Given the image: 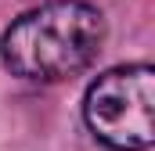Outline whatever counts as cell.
Instances as JSON below:
<instances>
[{"label": "cell", "mask_w": 155, "mask_h": 151, "mask_svg": "<svg viewBox=\"0 0 155 151\" xmlns=\"http://www.w3.org/2000/svg\"><path fill=\"white\" fill-rule=\"evenodd\" d=\"M105 43V14L87 0H51L11 22L0 40L4 65L33 83L83 72Z\"/></svg>", "instance_id": "6da1fadb"}, {"label": "cell", "mask_w": 155, "mask_h": 151, "mask_svg": "<svg viewBox=\"0 0 155 151\" xmlns=\"http://www.w3.org/2000/svg\"><path fill=\"white\" fill-rule=\"evenodd\" d=\"M83 119L112 151H148L155 140V69L137 61L101 72L87 86Z\"/></svg>", "instance_id": "7a4b0ae2"}]
</instances>
